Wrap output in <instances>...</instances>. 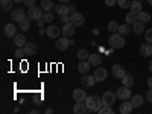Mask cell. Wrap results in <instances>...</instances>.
<instances>
[{
	"label": "cell",
	"mask_w": 152,
	"mask_h": 114,
	"mask_svg": "<svg viewBox=\"0 0 152 114\" xmlns=\"http://www.w3.org/2000/svg\"><path fill=\"white\" fill-rule=\"evenodd\" d=\"M85 105L88 108V111H99L104 107V102L99 96H87L85 99Z\"/></svg>",
	"instance_id": "6da1fadb"
},
{
	"label": "cell",
	"mask_w": 152,
	"mask_h": 114,
	"mask_svg": "<svg viewBox=\"0 0 152 114\" xmlns=\"http://www.w3.org/2000/svg\"><path fill=\"white\" fill-rule=\"evenodd\" d=\"M108 43H110V46H111L113 49H122V47H125V38H123L122 34L114 32V34L110 37Z\"/></svg>",
	"instance_id": "7a4b0ae2"
},
{
	"label": "cell",
	"mask_w": 152,
	"mask_h": 114,
	"mask_svg": "<svg viewBox=\"0 0 152 114\" xmlns=\"http://www.w3.org/2000/svg\"><path fill=\"white\" fill-rule=\"evenodd\" d=\"M43 8H40V6H32V8H29V11H28V17L31 18V20H35V21H38V20H41L43 18Z\"/></svg>",
	"instance_id": "3957f363"
},
{
	"label": "cell",
	"mask_w": 152,
	"mask_h": 114,
	"mask_svg": "<svg viewBox=\"0 0 152 114\" xmlns=\"http://www.w3.org/2000/svg\"><path fill=\"white\" fill-rule=\"evenodd\" d=\"M116 94H117V97L122 99V100H128V99H131V97H132V96H131V87H126V85L119 87V88H117V91H116Z\"/></svg>",
	"instance_id": "277c9868"
},
{
	"label": "cell",
	"mask_w": 152,
	"mask_h": 114,
	"mask_svg": "<svg viewBox=\"0 0 152 114\" xmlns=\"http://www.w3.org/2000/svg\"><path fill=\"white\" fill-rule=\"evenodd\" d=\"M116 99H117V94L114 93V91H105L104 96H102V102H104V105L113 107L114 102H116Z\"/></svg>",
	"instance_id": "5b68a950"
},
{
	"label": "cell",
	"mask_w": 152,
	"mask_h": 114,
	"mask_svg": "<svg viewBox=\"0 0 152 114\" xmlns=\"http://www.w3.org/2000/svg\"><path fill=\"white\" fill-rule=\"evenodd\" d=\"M28 15H26V12H24L21 8H17V9H12L11 11V18L14 20V21H21V20H24Z\"/></svg>",
	"instance_id": "8992f818"
},
{
	"label": "cell",
	"mask_w": 152,
	"mask_h": 114,
	"mask_svg": "<svg viewBox=\"0 0 152 114\" xmlns=\"http://www.w3.org/2000/svg\"><path fill=\"white\" fill-rule=\"evenodd\" d=\"M111 73H113L114 78H116V79H120V81H122L123 76L126 75V72H125V69H123L122 64H114L113 69H111Z\"/></svg>",
	"instance_id": "52a82bcc"
},
{
	"label": "cell",
	"mask_w": 152,
	"mask_h": 114,
	"mask_svg": "<svg viewBox=\"0 0 152 114\" xmlns=\"http://www.w3.org/2000/svg\"><path fill=\"white\" fill-rule=\"evenodd\" d=\"M55 46H56L58 50H67L69 46H72V40H69L67 37H61V38H58V41L55 43Z\"/></svg>",
	"instance_id": "ba28073f"
},
{
	"label": "cell",
	"mask_w": 152,
	"mask_h": 114,
	"mask_svg": "<svg viewBox=\"0 0 152 114\" xmlns=\"http://www.w3.org/2000/svg\"><path fill=\"white\" fill-rule=\"evenodd\" d=\"M70 21L75 24V26H82V24L85 23V17L81 14V12H73V14H70Z\"/></svg>",
	"instance_id": "9c48e42d"
},
{
	"label": "cell",
	"mask_w": 152,
	"mask_h": 114,
	"mask_svg": "<svg viewBox=\"0 0 152 114\" xmlns=\"http://www.w3.org/2000/svg\"><path fill=\"white\" fill-rule=\"evenodd\" d=\"M94 78H96L97 82H104V81L108 78V70L104 69V67H97V69L94 70Z\"/></svg>",
	"instance_id": "30bf717a"
},
{
	"label": "cell",
	"mask_w": 152,
	"mask_h": 114,
	"mask_svg": "<svg viewBox=\"0 0 152 114\" xmlns=\"http://www.w3.org/2000/svg\"><path fill=\"white\" fill-rule=\"evenodd\" d=\"M3 34L8 37V38H14L18 32H17V28H15V24H12V23H8L5 24V28H3Z\"/></svg>",
	"instance_id": "8fae6325"
},
{
	"label": "cell",
	"mask_w": 152,
	"mask_h": 114,
	"mask_svg": "<svg viewBox=\"0 0 152 114\" xmlns=\"http://www.w3.org/2000/svg\"><path fill=\"white\" fill-rule=\"evenodd\" d=\"M75 24L72 23V21H69V23H66L64 24V28L61 29V34H62V37H67V38H70L73 34H75Z\"/></svg>",
	"instance_id": "7c38bea8"
},
{
	"label": "cell",
	"mask_w": 152,
	"mask_h": 114,
	"mask_svg": "<svg viewBox=\"0 0 152 114\" xmlns=\"http://www.w3.org/2000/svg\"><path fill=\"white\" fill-rule=\"evenodd\" d=\"M46 31H47V37H50V38H59L61 29L56 26V24H49V26L46 28Z\"/></svg>",
	"instance_id": "4fadbf2b"
},
{
	"label": "cell",
	"mask_w": 152,
	"mask_h": 114,
	"mask_svg": "<svg viewBox=\"0 0 152 114\" xmlns=\"http://www.w3.org/2000/svg\"><path fill=\"white\" fill-rule=\"evenodd\" d=\"M73 99L76 100V102H85V99H87L85 90H82V88H76V90L73 91Z\"/></svg>",
	"instance_id": "5bb4252c"
},
{
	"label": "cell",
	"mask_w": 152,
	"mask_h": 114,
	"mask_svg": "<svg viewBox=\"0 0 152 114\" xmlns=\"http://www.w3.org/2000/svg\"><path fill=\"white\" fill-rule=\"evenodd\" d=\"M81 82H82L84 87H93L94 82H97V81H96V78H94V75L91 76V75H87V73H85L82 78H81Z\"/></svg>",
	"instance_id": "9a60e30c"
},
{
	"label": "cell",
	"mask_w": 152,
	"mask_h": 114,
	"mask_svg": "<svg viewBox=\"0 0 152 114\" xmlns=\"http://www.w3.org/2000/svg\"><path fill=\"white\" fill-rule=\"evenodd\" d=\"M55 12L58 15H67L70 14V6L67 3H61V5H56L55 6Z\"/></svg>",
	"instance_id": "2e32d148"
},
{
	"label": "cell",
	"mask_w": 152,
	"mask_h": 114,
	"mask_svg": "<svg viewBox=\"0 0 152 114\" xmlns=\"http://www.w3.org/2000/svg\"><path fill=\"white\" fill-rule=\"evenodd\" d=\"M140 53L143 58H149L152 55V44L151 43H145L140 46Z\"/></svg>",
	"instance_id": "e0dca14e"
},
{
	"label": "cell",
	"mask_w": 152,
	"mask_h": 114,
	"mask_svg": "<svg viewBox=\"0 0 152 114\" xmlns=\"http://www.w3.org/2000/svg\"><path fill=\"white\" fill-rule=\"evenodd\" d=\"M87 111H88V108H87L85 102H76L73 105V113L75 114H85Z\"/></svg>",
	"instance_id": "ac0fdd59"
},
{
	"label": "cell",
	"mask_w": 152,
	"mask_h": 114,
	"mask_svg": "<svg viewBox=\"0 0 152 114\" xmlns=\"http://www.w3.org/2000/svg\"><path fill=\"white\" fill-rule=\"evenodd\" d=\"M23 49H24V53L29 55V56L31 55H35L38 52V46L35 43H26V46H24Z\"/></svg>",
	"instance_id": "d6986e66"
},
{
	"label": "cell",
	"mask_w": 152,
	"mask_h": 114,
	"mask_svg": "<svg viewBox=\"0 0 152 114\" xmlns=\"http://www.w3.org/2000/svg\"><path fill=\"white\" fill-rule=\"evenodd\" d=\"M90 69H91V64L88 62V59H85V61H79V64H78V70H79V73L85 75V73L90 72Z\"/></svg>",
	"instance_id": "ffe728a7"
},
{
	"label": "cell",
	"mask_w": 152,
	"mask_h": 114,
	"mask_svg": "<svg viewBox=\"0 0 152 114\" xmlns=\"http://www.w3.org/2000/svg\"><path fill=\"white\" fill-rule=\"evenodd\" d=\"M26 43H28V40H26V37H24L23 34H17L14 37V44L17 47H24V46H26Z\"/></svg>",
	"instance_id": "44dd1931"
},
{
	"label": "cell",
	"mask_w": 152,
	"mask_h": 114,
	"mask_svg": "<svg viewBox=\"0 0 152 114\" xmlns=\"http://www.w3.org/2000/svg\"><path fill=\"white\" fill-rule=\"evenodd\" d=\"M88 62H90L91 66H100L102 64V56H100L99 53H90V56H88Z\"/></svg>",
	"instance_id": "7402d4cb"
},
{
	"label": "cell",
	"mask_w": 152,
	"mask_h": 114,
	"mask_svg": "<svg viewBox=\"0 0 152 114\" xmlns=\"http://www.w3.org/2000/svg\"><path fill=\"white\" fill-rule=\"evenodd\" d=\"M132 110H134V105H132L131 102H122V105H120V108H119L120 114H129Z\"/></svg>",
	"instance_id": "603a6c76"
},
{
	"label": "cell",
	"mask_w": 152,
	"mask_h": 114,
	"mask_svg": "<svg viewBox=\"0 0 152 114\" xmlns=\"http://www.w3.org/2000/svg\"><path fill=\"white\" fill-rule=\"evenodd\" d=\"M129 9L132 11V12H140V11H143V5H142V0H132L131 2V6H129Z\"/></svg>",
	"instance_id": "cb8c5ba5"
},
{
	"label": "cell",
	"mask_w": 152,
	"mask_h": 114,
	"mask_svg": "<svg viewBox=\"0 0 152 114\" xmlns=\"http://www.w3.org/2000/svg\"><path fill=\"white\" fill-rule=\"evenodd\" d=\"M131 104L134 105V108L142 107V105H143V96H142V94H134V96L131 97Z\"/></svg>",
	"instance_id": "d4e9b609"
},
{
	"label": "cell",
	"mask_w": 152,
	"mask_h": 114,
	"mask_svg": "<svg viewBox=\"0 0 152 114\" xmlns=\"http://www.w3.org/2000/svg\"><path fill=\"white\" fill-rule=\"evenodd\" d=\"M137 18H138V21H142V23H149L151 21V14L146 12V11H140L137 14Z\"/></svg>",
	"instance_id": "484cf974"
},
{
	"label": "cell",
	"mask_w": 152,
	"mask_h": 114,
	"mask_svg": "<svg viewBox=\"0 0 152 114\" xmlns=\"http://www.w3.org/2000/svg\"><path fill=\"white\" fill-rule=\"evenodd\" d=\"M126 23H128V24H131V26H132V24L134 23H137L138 21V18H137V12H132V11H129L128 12V14H126Z\"/></svg>",
	"instance_id": "4316f807"
},
{
	"label": "cell",
	"mask_w": 152,
	"mask_h": 114,
	"mask_svg": "<svg viewBox=\"0 0 152 114\" xmlns=\"http://www.w3.org/2000/svg\"><path fill=\"white\" fill-rule=\"evenodd\" d=\"M132 31H134L137 35L143 34V31H145V23H142V21H137V23H134V24H132Z\"/></svg>",
	"instance_id": "83f0119b"
},
{
	"label": "cell",
	"mask_w": 152,
	"mask_h": 114,
	"mask_svg": "<svg viewBox=\"0 0 152 114\" xmlns=\"http://www.w3.org/2000/svg\"><path fill=\"white\" fill-rule=\"evenodd\" d=\"M41 8H43L44 12H46V11H52V9L55 8V5H53L52 0H41Z\"/></svg>",
	"instance_id": "f1b7e54d"
},
{
	"label": "cell",
	"mask_w": 152,
	"mask_h": 114,
	"mask_svg": "<svg viewBox=\"0 0 152 114\" xmlns=\"http://www.w3.org/2000/svg\"><path fill=\"white\" fill-rule=\"evenodd\" d=\"M122 84L126 85V87H132L134 85V78L131 75H125L123 78H122Z\"/></svg>",
	"instance_id": "f546056e"
},
{
	"label": "cell",
	"mask_w": 152,
	"mask_h": 114,
	"mask_svg": "<svg viewBox=\"0 0 152 114\" xmlns=\"http://www.w3.org/2000/svg\"><path fill=\"white\" fill-rule=\"evenodd\" d=\"M12 3H14V0H0V6H2L3 11L12 9Z\"/></svg>",
	"instance_id": "4dcf8cb0"
},
{
	"label": "cell",
	"mask_w": 152,
	"mask_h": 114,
	"mask_svg": "<svg viewBox=\"0 0 152 114\" xmlns=\"http://www.w3.org/2000/svg\"><path fill=\"white\" fill-rule=\"evenodd\" d=\"M20 29L21 31H29L31 29V18L29 17H26L24 20L20 21Z\"/></svg>",
	"instance_id": "1f68e13d"
},
{
	"label": "cell",
	"mask_w": 152,
	"mask_h": 114,
	"mask_svg": "<svg viewBox=\"0 0 152 114\" xmlns=\"http://www.w3.org/2000/svg\"><path fill=\"white\" fill-rule=\"evenodd\" d=\"M119 34H122L123 37L125 35H128L129 32H131V26H129V24L128 23H126V24H120V26H119V31H117Z\"/></svg>",
	"instance_id": "d6a6232c"
},
{
	"label": "cell",
	"mask_w": 152,
	"mask_h": 114,
	"mask_svg": "<svg viewBox=\"0 0 152 114\" xmlns=\"http://www.w3.org/2000/svg\"><path fill=\"white\" fill-rule=\"evenodd\" d=\"M76 55H78L79 61H85V59H88V56H90V53H88L85 49H79V50H78V53H76Z\"/></svg>",
	"instance_id": "836d02e7"
},
{
	"label": "cell",
	"mask_w": 152,
	"mask_h": 114,
	"mask_svg": "<svg viewBox=\"0 0 152 114\" xmlns=\"http://www.w3.org/2000/svg\"><path fill=\"white\" fill-rule=\"evenodd\" d=\"M119 26H120V24H119L117 21H110V23H108V31L114 34V32L119 31Z\"/></svg>",
	"instance_id": "e575fe53"
},
{
	"label": "cell",
	"mask_w": 152,
	"mask_h": 114,
	"mask_svg": "<svg viewBox=\"0 0 152 114\" xmlns=\"http://www.w3.org/2000/svg\"><path fill=\"white\" fill-rule=\"evenodd\" d=\"M131 2L132 0H117V5L122 8V9H128L131 6Z\"/></svg>",
	"instance_id": "d590c367"
},
{
	"label": "cell",
	"mask_w": 152,
	"mask_h": 114,
	"mask_svg": "<svg viewBox=\"0 0 152 114\" xmlns=\"http://www.w3.org/2000/svg\"><path fill=\"white\" fill-rule=\"evenodd\" d=\"M53 14H52V12H50V11H46L44 12V15H43V20L46 21V23H52L53 21Z\"/></svg>",
	"instance_id": "8d00e7d4"
},
{
	"label": "cell",
	"mask_w": 152,
	"mask_h": 114,
	"mask_svg": "<svg viewBox=\"0 0 152 114\" xmlns=\"http://www.w3.org/2000/svg\"><path fill=\"white\" fill-rule=\"evenodd\" d=\"M97 113H99V114H113V108H111L110 105H104Z\"/></svg>",
	"instance_id": "74e56055"
},
{
	"label": "cell",
	"mask_w": 152,
	"mask_h": 114,
	"mask_svg": "<svg viewBox=\"0 0 152 114\" xmlns=\"http://www.w3.org/2000/svg\"><path fill=\"white\" fill-rule=\"evenodd\" d=\"M145 40H146V43L152 44V29H146L145 31Z\"/></svg>",
	"instance_id": "f35d334b"
},
{
	"label": "cell",
	"mask_w": 152,
	"mask_h": 114,
	"mask_svg": "<svg viewBox=\"0 0 152 114\" xmlns=\"http://www.w3.org/2000/svg\"><path fill=\"white\" fill-rule=\"evenodd\" d=\"M23 55H26V53H24V49H23V47H17V50H15V56H17V58H21Z\"/></svg>",
	"instance_id": "ab89813d"
},
{
	"label": "cell",
	"mask_w": 152,
	"mask_h": 114,
	"mask_svg": "<svg viewBox=\"0 0 152 114\" xmlns=\"http://www.w3.org/2000/svg\"><path fill=\"white\" fill-rule=\"evenodd\" d=\"M23 5L28 6V8H32L35 5V0H23Z\"/></svg>",
	"instance_id": "60d3db41"
},
{
	"label": "cell",
	"mask_w": 152,
	"mask_h": 114,
	"mask_svg": "<svg viewBox=\"0 0 152 114\" xmlns=\"http://www.w3.org/2000/svg\"><path fill=\"white\" fill-rule=\"evenodd\" d=\"M146 100L152 104V88H149V90H148V93H146Z\"/></svg>",
	"instance_id": "b9f144b4"
},
{
	"label": "cell",
	"mask_w": 152,
	"mask_h": 114,
	"mask_svg": "<svg viewBox=\"0 0 152 114\" xmlns=\"http://www.w3.org/2000/svg\"><path fill=\"white\" fill-rule=\"evenodd\" d=\"M105 5L107 6H114V5H117V0H105Z\"/></svg>",
	"instance_id": "7bdbcfd3"
},
{
	"label": "cell",
	"mask_w": 152,
	"mask_h": 114,
	"mask_svg": "<svg viewBox=\"0 0 152 114\" xmlns=\"http://www.w3.org/2000/svg\"><path fill=\"white\" fill-rule=\"evenodd\" d=\"M61 21L64 23V24L69 23V21H70V15H69V14H67V15H61Z\"/></svg>",
	"instance_id": "ee69618b"
},
{
	"label": "cell",
	"mask_w": 152,
	"mask_h": 114,
	"mask_svg": "<svg viewBox=\"0 0 152 114\" xmlns=\"http://www.w3.org/2000/svg\"><path fill=\"white\" fill-rule=\"evenodd\" d=\"M44 23H46V21H44L43 18H41V20H38V21H37V24H38V28H43V26H44Z\"/></svg>",
	"instance_id": "f6af8a7d"
},
{
	"label": "cell",
	"mask_w": 152,
	"mask_h": 114,
	"mask_svg": "<svg viewBox=\"0 0 152 114\" xmlns=\"http://www.w3.org/2000/svg\"><path fill=\"white\" fill-rule=\"evenodd\" d=\"M73 12H76V6L75 5H70V14H73Z\"/></svg>",
	"instance_id": "bcb514c9"
},
{
	"label": "cell",
	"mask_w": 152,
	"mask_h": 114,
	"mask_svg": "<svg viewBox=\"0 0 152 114\" xmlns=\"http://www.w3.org/2000/svg\"><path fill=\"white\" fill-rule=\"evenodd\" d=\"M148 87L152 88V76H151V78H148Z\"/></svg>",
	"instance_id": "7dc6e473"
},
{
	"label": "cell",
	"mask_w": 152,
	"mask_h": 114,
	"mask_svg": "<svg viewBox=\"0 0 152 114\" xmlns=\"http://www.w3.org/2000/svg\"><path fill=\"white\" fill-rule=\"evenodd\" d=\"M52 113H53L52 108H47V110H46V114H52Z\"/></svg>",
	"instance_id": "c3c4849f"
},
{
	"label": "cell",
	"mask_w": 152,
	"mask_h": 114,
	"mask_svg": "<svg viewBox=\"0 0 152 114\" xmlns=\"http://www.w3.org/2000/svg\"><path fill=\"white\" fill-rule=\"evenodd\" d=\"M59 3H69V0H58Z\"/></svg>",
	"instance_id": "681fc988"
},
{
	"label": "cell",
	"mask_w": 152,
	"mask_h": 114,
	"mask_svg": "<svg viewBox=\"0 0 152 114\" xmlns=\"http://www.w3.org/2000/svg\"><path fill=\"white\" fill-rule=\"evenodd\" d=\"M14 3H23V0H14Z\"/></svg>",
	"instance_id": "f907efd6"
},
{
	"label": "cell",
	"mask_w": 152,
	"mask_h": 114,
	"mask_svg": "<svg viewBox=\"0 0 152 114\" xmlns=\"http://www.w3.org/2000/svg\"><path fill=\"white\" fill-rule=\"evenodd\" d=\"M149 70H151V72H152V61H151V62H149Z\"/></svg>",
	"instance_id": "816d5d0a"
},
{
	"label": "cell",
	"mask_w": 152,
	"mask_h": 114,
	"mask_svg": "<svg viewBox=\"0 0 152 114\" xmlns=\"http://www.w3.org/2000/svg\"><path fill=\"white\" fill-rule=\"evenodd\" d=\"M148 3H149V5H152V0H148Z\"/></svg>",
	"instance_id": "f5cc1de1"
}]
</instances>
